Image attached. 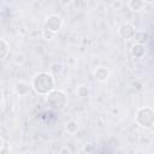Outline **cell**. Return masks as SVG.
<instances>
[{
  "label": "cell",
  "mask_w": 154,
  "mask_h": 154,
  "mask_svg": "<svg viewBox=\"0 0 154 154\" xmlns=\"http://www.w3.org/2000/svg\"><path fill=\"white\" fill-rule=\"evenodd\" d=\"M60 152H61V153H71V150H70L69 148H63Z\"/></svg>",
  "instance_id": "obj_14"
},
{
  "label": "cell",
  "mask_w": 154,
  "mask_h": 154,
  "mask_svg": "<svg viewBox=\"0 0 154 154\" xmlns=\"http://www.w3.org/2000/svg\"><path fill=\"white\" fill-rule=\"evenodd\" d=\"M94 150V148L91 147V144H84V147H83V152H85V153H91Z\"/></svg>",
  "instance_id": "obj_13"
},
{
  "label": "cell",
  "mask_w": 154,
  "mask_h": 154,
  "mask_svg": "<svg viewBox=\"0 0 154 154\" xmlns=\"http://www.w3.org/2000/svg\"><path fill=\"white\" fill-rule=\"evenodd\" d=\"M90 94V90L87 85H78L77 89H76V95L79 97V99H84V97H88Z\"/></svg>",
  "instance_id": "obj_9"
},
{
  "label": "cell",
  "mask_w": 154,
  "mask_h": 154,
  "mask_svg": "<svg viewBox=\"0 0 154 154\" xmlns=\"http://www.w3.org/2000/svg\"><path fill=\"white\" fill-rule=\"evenodd\" d=\"M94 76H95V78H96L97 81H100V82H106L107 78H108V76H109V71H108L105 66H99V67H96V70L94 71Z\"/></svg>",
  "instance_id": "obj_7"
},
{
  "label": "cell",
  "mask_w": 154,
  "mask_h": 154,
  "mask_svg": "<svg viewBox=\"0 0 154 154\" xmlns=\"http://www.w3.org/2000/svg\"><path fill=\"white\" fill-rule=\"evenodd\" d=\"M136 123L144 129H152L154 125V111L150 107H141L135 116Z\"/></svg>",
  "instance_id": "obj_3"
},
{
  "label": "cell",
  "mask_w": 154,
  "mask_h": 154,
  "mask_svg": "<svg viewBox=\"0 0 154 154\" xmlns=\"http://www.w3.org/2000/svg\"><path fill=\"white\" fill-rule=\"evenodd\" d=\"M136 32L137 31H136L135 26L132 24H130V23H124L118 29V34L124 40H131V38H134L135 35H136Z\"/></svg>",
  "instance_id": "obj_5"
},
{
  "label": "cell",
  "mask_w": 154,
  "mask_h": 154,
  "mask_svg": "<svg viewBox=\"0 0 154 154\" xmlns=\"http://www.w3.org/2000/svg\"><path fill=\"white\" fill-rule=\"evenodd\" d=\"M47 105L53 111H63L67 105V96L63 90L53 89L47 94Z\"/></svg>",
  "instance_id": "obj_2"
},
{
  "label": "cell",
  "mask_w": 154,
  "mask_h": 154,
  "mask_svg": "<svg viewBox=\"0 0 154 154\" xmlns=\"http://www.w3.org/2000/svg\"><path fill=\"white\" fill-rule=\"evenodd\" d=\"M65 130L70 134V135H75L78 131V123L76 120H69L65 124Z\"/></svg>",
  "instance_id": "obj_10"
},
{
  "label": "cell",
  "mask_w": 154,
  "mask_h": 154,
  "mask_svg": "<svg viewBox=\"0 0 154 154\" xmlns=\"http://www.w3.org/2000/svg\"><path fill=\"white\" fill-rule=\"evenodd\" d=\"M8 52H10L8 43L5 40L0 38V60H2L4 58H6V55L8 54Z\"/></svg>",
  "instance_id": "obj_12"
},
{
  "label": "cell",
  "mask_w": 154,
  "mask_h": 154,
  "mask_svg": "<svg viewBox=\"0 0 154 154\" xmlns=\"http://www.w3.org/2000/svg\"><path fill=\"white\" fill-rule=\"evenodd\" d=\"M143 2H144V4H153L154 0H143Z\"/></svg>",
  "instance_id": "obj_16"
},
{
  "label": "cell",
  "mask_w": 154,
  "mask_h": 154,
  "mask_svg": "<svg viewBox=\"0 0 154 154\" xmlns=\"http://www.w3.org/2000/svg\"><path fill=\"white\" fill-rule=\"evenodd\" d=\"M2 147H4V140L0 137V152H1V149H2Z\"/></svg>",
  "instance_id": "obj_15"
},
{
  "label": "cell",
  "mask_w": 154,
  "mask_h": 154,
  "mask_svg": "<svg viewBox=\"0 0 154 154\" xmlns=\"http://www.w3.org/2000/svg\"><path fill=\"white\" fill-rule=\"evenodd\" d=\"M30 88H31V84L24 81H19V82H16V84L13 85V91L18 96H25L30 91Z\"/></svg>",
  "instance_id": "obj_6"
},
{
  "label": "cell",
  "mask_w": 154,
  "mask_h": 154,
  "mask_svg": "<svg viewBox=\"0 0 154 154\" xmlns=\"http://www.w3.org/2000/svg\"><path fill=\"white\" fill-rule=\"evenodd\" d=\"M1 101H2V91L0 90V103H1Z\"/></svg>",
  "instance_id": "obj_17"
},
{
  "label": "cell",
  "mask_w": 154,
  "mask_h": 154,
  "mask_svg": "<svg viewBox=\"0 0 154 154\" xmlns=\"http://www.w3.org/2000/svg\"><path fill=\"white\" fill-rule=\"evenodd\" d=\"M54 85L55 81L53 75L46 71L36 73L31 81V88L38 95H47L51 90L54 89Z\"/></svg>",
  "instance_id": "obj_1"
},
{
  "label": "cell",
  "mask_w": 154,
  "mask_h": 154,
  "mask_svg": "<svg viewBox=\"0 0 154 154\" xmlns=\"http://www.w3.org/2000/svg\"><path fill=\"white\" fill-rule=\"evenodd\" d=\"M131 53H132V55L135 57V58H143L144 57V54H146V47H144V45L143 43H135L134 46H132V48H131Z\"/></svg>",
  "instance_id": "obj_8"
},
{
  "label": "cell",
  "mask_w": 154,
  "mask_h": 154,
  "mask_svg": "<svg viewBox=\"0 0 154 154\" xmlns=\"http://www.w3.org/2000/svg\"><path fill=\"white\" fill-rule=\"evenodd\" d=\"M144 6L146 4L143 2V0H129V7L132 11H141Z\"/></svg>",
  "instance_id": "obj_11"
},
{
  "label": "cell",
  "mask_w": 154,
  "mask_h": 154,
  "mask_svg": "<svg viewBox=\"0 0 154 154\" xmlns=\"http://www.w3.org/2000/svg\"><path fill=\"white\" fill-rule=\"evenodd\" d=\"M63 25V19L58 14H51L46 18V22H45V30H48L53 34H55L58 30H60Z\"/></svg>",
  "instance_id": "obj_4"
}]
</instances>
